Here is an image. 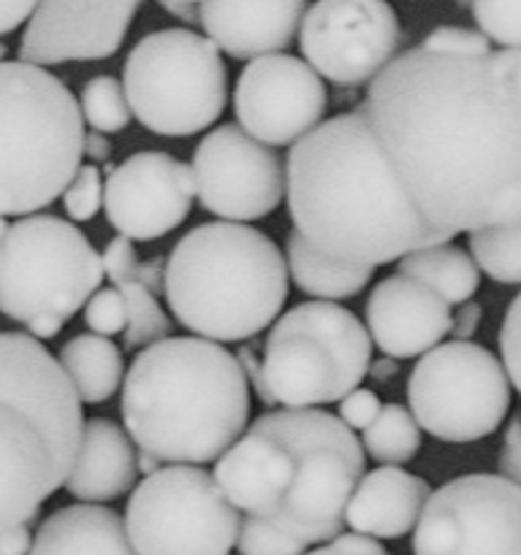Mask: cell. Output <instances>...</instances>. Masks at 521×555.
Segmentation results:
<instances>
[{"label":"cell","instance_id":"obj_1","mask_svg":"<svg viewBox=\"0 0 521 555\" xmlns=\"http://www.w3.org/2000/svg\"><path fill=\"white\" fill-rule=\"evenodd\" d=\"M402 188L440 231L521 217V95L497 57L412 47L358 103Z\"/></svg>","mask_w":521,"mask_h":555},{"label":"cell","instance_id":"obj_2","mask_svg":"<svg viewBox=\"0 0 521 555\" xmlns=\"http://www.w3.org/2000/svg\"><path fill=\"white\" fill-rule=\"evenodd\" d=\"M285 179L293 231L331 258L378 269L454 238L412 204L361 108L293 144Z\"/></svg>","mask_w":521,"mask_h":555},{"label":"cell","instance_id":"obj_3","mask_svg":"<svg viewBox=\"0 0 521 555\" xmlns=\"http://www.w3.org/2000/svg\"><path fill=\"white\" fill-rule=\"evenodd\" d=\"M212 475L239 513L271 520L309 547L329 545L345 529L367 453L329 412L275 410L237 439Z\"/></svg>","mask_w":521,"mask_h":555},{"label":"cell","instance_id":"obj_4","mask_svg":"<svg viewBox=\"0 0 521 555\" xmlns=\"http://www.w3.org/2000/svg\"><path fill=\"white\" fill-rule=\"evenodd\" d=\"M119 412L136 448L161 464H217L247 431V374L217 341L168 336L134 358Z\"/></svg>","mask_w":521,"mask_h":555},{"label":"cell","instance_id":"obj_5","mask_svg":"<svg viewBox=\"0 0 521 555\" xmlns=\"http://www.w3.org/2000/svg\"><path fill=\"white\" fill-rule=\"evenodd\" d=\"M85 434L81 401L30 334L0 331V531L33 524L65 488Z\"/></svg>","mask_w":521,"mask_h":555},{"label":"cell","instance_id":"obj_6","mask_svg":"<svg viewBox=\"0 0 521 555\" xmlns=\"http://www.w3.org/2000/svg\"><path fill=\"white\" fill-rule=\"evenodd\" d=\"M288 263L269 233L242 222H204L166 260L168 309L201 339L228 345L277 323L288 301Z\"/></svg>","mask_w":521,"mask_h":555},{"label":"cell","instance_id":"obj_7","mask_svg":"<svg viewBox=\"0 0 521 555\" xmlns=\"http://www.w3.org/2000/svg\"><path fill=\"white\" fill-rule=\"evenodd\" d=\"M68 85L22 60L0 63V217H30L65 193L85 157Z\"/></svg>","mask_w":521,"mask_h":555},{"label":"cell","instance_id":"obj_8","mask_svg":"<svg viewBox=\"0 0 521 555\" xmlns=\"http://www.w3.org/2000/svg\"><path fill=\"white\" fill-rule=\"evenodd\" d=\"M369 363L372 336L351 309L304 301L271 325L264 347V401L285 410L340 404L364 383Z\"/></svg>","mask_w":521,"mask_h":555},{"label":"cell","instance_id":"obj_9","mask_svg":"<svg viewBox=\"0 0 521 555\" xmlns=\"http://www.w3.org/2000/svg\"><path fill=\"white\" fill-rule=\"evenodd\" d=\"M130 112L150 133L185 139L212 128L228 101L220 49L188 27L150 33L123 68Z\"/></svg>","mask_w":521,"mask_h":555},{"label":"cell","instance_id":"obj_10","mask_svg":"<svg viewBox=\"0 0 521 555\" xmlns=\"http://www.w3.org/2000/svg\"><path fill=\"white\" fill-rule=\"evenodd\" d=\"M103 255L63 217L30 215L11 222L3 244L0 314L16 323H68L101 291Z\"/></svg>","mask_w":521,"mask_h":555},{"label":"cell","instance_id":"obj_11","mask_svg":"<svg viewBox=\"0 0 521 555\" xmlns=\"http://www.w3.org/2000/svg\"><path fill=\"white\" fill-rule=\"evenodd\" d=\"M510 385L503 361L472 341H448L412 366L407 404L429 437L470 444L492 437L510 412Z\"/></svg>","mask_w":521,"mask_h":555},{"label":"cell","instance_id":"obj_12","mask_svg":"<svg viewBox=\"0 0 521 555\" xmlns=\"http://www.w3.org/2000/svg\"><path fill=\"white\" fill-rule=\"evenodd\" d=\"M242 513L201 466H163L134 488L125 529L139 555H228Z\"/></svg>","mask_w":521,"mask_h":555},{"label":"cell","instance_id":"obj_13","mask_svg":"<svg viewBox=\"0 0 521 555\" xmlns=\"http://www.w3.org/2000/svg\"><path fill=\"white\" fill-rule=\"evenodd\" d=\"M412 555H521V486L505 475H465L429 496Z\"/></svg>","mask_w":521,"mask_h":555},{"label":"cell","instance_id":"obj_14","mask_svg":"<svg viewBox=\"0 0 521 555\" xmlns=\"http://www.w3.org/2000/svg\"><path fill=\"white\" fill-rule=\"evenodd\" d=\"M399 16L389 0H315L298 30V49L320 79L372 85L396 57Z\"/></svg>","mask_w":521,"mask_h":555},{"label":"cell","instance_id":"obj_15","mask_svg":"<svg viewBox=\"0 0 521 555\" xmlns=\"http://www.w3.org/2000/svg\"><path fill=\"white\" fill-rule=\"evenodd\" d=\"M195 198L223 222L264 220L280 209L288 193L285 168L271 146L244 133L239 125H220L193 152Z\"/></svg>","mask_w":521,"mask_h":555},{"label":"cell","instance_id":"obj_16","mask_svg":"<svg viewBox=\"0 0 521 555\" xmlns=\"http://www.w3.org/2000/svg\"><path fill=\"white\" fill-rule=\"evenodd\" d=\"M329 92L323 79L293 54L250 60L233 90L239 128L266 146H293L323 122Z\"/></svg>","mask_w":521,"mask_h":555},{"label":"cell","instance_id":"obj_17","mask_svg":"<svg viewBox=\"0 0 521 555\" xmlns=\"http://www.w3.org/2000/svg\"><path fill=\"white\" fill-rule=\"evenodd\" d=\"M103 173V211L109 225L128 242L168 236L193 209V168L168 152H136Z\"/></svg>","mask_w":521,"mask_h":555},{"label":"cell","instance_id":"obj_18","mask_svg":"<svg viewBox=\"0 0 521 555\" xmlns=\"http://www.w3.org/2000/svg\"><path fill=\"white\" fill-rule=\"evenodd\" d=\"M141 0H38L20 41L33 65L106 60L123 47Z\"/></svg>","mask_w":521,"mask_h":555},{"label":"cell","instance_id":"obj_19","mask_svg":"<svg viewBox=\"0 0 521 555\" xmlns=\"http://www.w3.org/2000/svg\"><path fill=\"white\" fill-rule=\"evenodd\" d=\"M372 345L394 361L423 358L450 334V307L421 282L391 274L372 287L364 307Z\"/></svg>","mask_w":521,"mask_h":555},{"label":"cell","instance_id":"obj_20","mask_svg":"<svg viewBox=\"0 0 521 555\" xmlns=\"http://www.w3.org/2000/svg\"><path fill=\"white\" fill-rule=\"evenodd\" d=\"M309 0H206L201 27L233 60L285 52L302 30Z\"/></svg>","mask_w":521,"mask_h":555},{"label":"cell","instance_id":"obj_21","mask_svg":"<svg viewBox=\"0 0 521 555\" xmlns=\"http://www.w3.org/2000/svg\"><path fill=\"white\" fill-rule=\"evenodd\" d=\"M429 496L432 488L423 477L399 466H380L358 482L347 504L345 526L372 540H399L416 531Z\"/></svg>","mask_w":521,"mask_h":555},{"label":"cell","instance_id":"obj_22","mask_svg":"<svg viewBox=\"0 0 521 555\" xmlns=\"http://www.w3.org/2000/svg\"><path fill=\"white\" fill-rule=\"evenodd\" d=\"M134 439L106 417H92L85 423L79 453L74 469L65 480V491L81 504L117 502L134 491L139 466H136Z\"/></svg>","mask_w":521,"mask_h":555},{"label":"cell","instance_id":"obj_23","mask_svg":"<svg viewBox=\"0 0 521 555\" xmlns=\"http://www.w3.org/2000/svg\"><path fill=\"white\" fill-rule=\"evenodd\" d=\"M30 555H139L125 518L103 504L54 509L33 537Z\"/></svg>","mask_w":521,"mask_h":555},{"label":"cell","instance_id":"obj_24","mask_svg":"<svg viewBox=\"0 0 521 555\" xmlns=\"http://www.w3.org/2000/svg\"><path fill=\"white\" fill-rule=\"evenodd\" d=\"M103 271L112 287H117L128 307V328L123 334L125 350H144L155 341L168 339L171 334V320L163 312L157 296L147 291L139 280V255L134 242L117 236L103 247Z\"/></svg>","mask_w":521,"mask_h":555},{"label":"cell","instance_id":"obj_25","mask_svg":"<svg viewBox=\"0 0 521 555\" xmlns=\"http://www.w3.org/2000/svg\"><path fill=\"white\" fill-rule=\"evenodd\" d=\"M285 263L293 285L304 296L320 298V301H342V298L358 296L374 274L369 266L347 263V260L320 253L293 228L285 238Z\"/></svg>","mask_w":521,"mask_h":555},{"label":"cell","instance_id":"obj_26","mask_svg":"<svg viewBox=\"0 0 521 555\" xmlns=\"http://www.w3.org/2000/svg\"><path fill=\"white\" fill-rule=\"evenodd\" d=\"M60 366L68 374L81 404H103L125 383L123 352L106 336L79 334L60 347Z\"/></svg>","mask_w":521,"mask_h":555},{"label":"cell","instance_id":"obj_27","mask_svg":"<svg viewBox=\"0 0 521 555\" xmlns=\"http://www.w3.org/2000/svg\"><path fill=\"white\" fill-rule=\"evenodd\" d=\"M396 274L421 282L423 287L437 293L448 307L472 301L481 287V269L475 258L450 242L407 255L396 263Z\"/></svg>","mask_w":521,"mask_h":555},{"label":"cell","instance_id":"obj_28","mask_svg":"<svg viewBox=\"0 0 521 555\" xmlns=\"http://www.w3.org/2000/svg\"><path fill=\"white\" fill-rule=\"evenodd\" d=\"M361 448L383 466L407 464L421 450V426L402 404H383L372 426L361 431Z\"/></svg>","mask_w":521,"mask_h":555},{"label":"cell","instance_id":"obj_29","mask_svg":"<svg viewBox=\"0 0 521 555\" xmlns=\"http://www.w3.org/2000/svg\"><path fill=\"white\" fill-rule=\"evenodd\" d=\"M470 255L478 269L499 285H521V217L470 233Z\"/></svg>","mask_w":521,"mask_h":555},{"label":"cell","instance_id":"obj_30","mask_svg":"<svg viewBox=\"0 0 521 555\" xmlns=\"http://www.w3.org/2000/svg\"><path fill=\"white\" fill-rule=\"evenodd\" d=\"M79 108L85 125H90V130L103 135L123 133L130 125V119H134L123 81L106 74L96 76V79H90L81 87Z\"/></svg>","mask_w":521,"mask_h":555},{"label":"cell","instance_id":"obj_31","mask_svg":"<svg viewBox=\"0 0 521 555\" xmlns=\"http://www.w3.org/2000/svg\"><path fill=\"white\" fill-rule=\"evenodd\" d=\"M478 30L499 49H521V0H470Z\"/></svg>","mask_w":521,"mask_h":555},{"label":"cell","instance_id":"obj_32","mask_svg":"<svg viewBox=\"0 0 521 555\" xmlns=\"http://www.w3.org/2000/svg\"><path fill=\"white\" fill-rule=\"evenodd\" d=\"M239 555H307L309 545L288 534L277 524L255 515H244L237 537Z\"/></svg>","mask_w":521,"mask_h":555},{"label":"cell","instance_id":"obj_33","mask_svg":"<svg viewBox=\"0 0 521 555\" xmlns=\"http://www.w3.org/2000/svg\"><path fill=\"white\" fill-rule=\"evenodd\" d=\"M63 206L65 215L76 222H87L98 215V209L103 206V179L101 168L87 163L76 171V177L71 179V184L63 193Z\"/></svg>","mask_w":521,"mask_h":555},{"label":"cell","instance_id":"obj_34","mask_svg":"<svg viewBox=\"0 0 521 555\" xmlns=\"http://www.w3.org/2000/svg\"><path fill=\"white\" fill-rule=\"evenodd\" d=\"M85 323L90 328V334L106 336V339L125 334V328H128V307H125L117 287H101L87 301Z\"/></svg>","mask_w":521,"mask_h":555},{"label":"cell","instance_id":"obj_35","mask_svg":"<svg viewBox=\"0 0 521 555\" xmlns=\"http://www.w3.org/2000/svg\"><path fill=\"white\" fill-rule=\"evenodd\" d=\"M421 47L443 54H461V57H486V54L494 52L492 41H488L481 30H470V27L456 25L434 27V30L423 38Z\"/></svg>","mask_w":521,"mask_h":555},{"label":"cell","instance_id":"obj_36","mask_svg":"<svg viewBox=\"0 0 521 555\" xmlns=\"http://www.w3.org/2000/svg\"><path fill=\"white\" fill-rule=\"evenodd\" d=\"M499 352H503V366L508 372L510 385L521 396V293L510 301L499 325Z\"/></svg>","mask_w":521,"mask_h":555},{"label":"cell","instance_id":"obj_37","mask_svg":"<svg viewBox=\"0 0 521 555\" xmlns=\"http://www.w3.org/2000/svg\"><path fill=\"white\" fill-rule=\"evenodd\" d=\"M383 404H380L378 393L367 388H356L351 396L340 401V421L345 423L351 431H367L372 426L374 417L380 415Z\"/></svg>","mask_w":521,"mask_h":555},{"label":"cell","instance_id":"obj_38","mask_svg":"<svg viewBox=\"0 0 521 555\" xmlns=\"http://www.w3.org/2000/svg\"><path fill=\"white\" fill-rule=\"evenodd\" d=\"M307 555H391V553L385 551L378 540H372V537H364V534H356V531H351V534H340L334 542H329V545L315 547V551H309Z\"/></svg>","mask_w":521,"mask_h":555},{"label":"cell","instance_id":"obj_39","mask_svg":"<svg viewBox=\"0 0 521 555\" xmlns=\"http://www.w3.org/2000/svg\"><path fill=\"white\" fill-rule=\"evenodd\" d=\"M499 472L516 486H521V417L513 421L505 431L503 453H499Z\"/></svg>","mask_w":521,"mask_h":555},{"label":"cell","instance_id":"obj_40","mask_svg":"<svg viewBox=\"0 0 521 555\" xmlns=\"http://www.w3.org/2000/svg\"><path fill=\"white\" fill-rule=\"evenodd\" d=\"M483 320V307L478 301H467L456 309L454 320H450V336L454 341H470L478 334Z\"/></svg>","mask_w":521,"mask_h":555},{"label":"cell","instance_id":"obj_41","mask_svg":"<svg viewBox=\"0 0 521 555\" xmlns=\"http://www.w3.org/2000/svg\"><path fill=\"white\" fill-rule=\"evenodd\" d=\"M36 9L38 0H0V36H9L16 27L30 22Z\"/></svg>","mask_w":521,"mask_h":555},{"label":"cell","instance_id":"obj_42","mask_svg":"<svg viewBox=\"0 0 521 555\" xmlns=\"http://www.w3.org/2000/svg\"><path fill=\"white\" fill-rule=\"evenodd\" d=\"M33 537L36 534H30V524L0 531V555H30Z\"/></svg>","mask_w":521,"mask_h":555},{"label":"cell","instance_id":"obj_43","mask_svg":"<svg viewBox=\"0 0 521 555\" xmlns=\"http://www.w3.org/2000/svg\"><path fill=\"white\" fill-rule=\"evenodd\" d=\"M494 57H497V63L503 65V70L508 74V79L513 81V87L521 95V49H497Z\"/></svg>","mask_w":521,"mask_h":555},{"label":"cell","instance_id":"obj_44","mask_svg":"<svg viewBox=\"0 0 521 555\" xmlns=\"http://www.w3.org/2000/svg\"><path fill=\"white\" fill-rule=\"evenodd\" d=\"M85 157H90L92 166H96V163H106L109 157H112V144H109L106 135L90 130V133L85 135Z\"/></svg>","mask_w":521,"mask_h":555},{"label":"cell","instance_id":"obj_45","mask_svg":"<svg viewBox=\"0 0 521 555\" xmlns=\"http://www.w3.org/2000/svg\"><path fill=\"white\" fill-rule=\"evenodd\" d=\"M155 3L161 5L166 14L177 16L179 22H185V25H201V9L185 5V3H179V0H155Z\"/></svg>","mask_w":521,"mask_h":555},{"label":"cell","instance_id":"obj_46","mask_svg":"<svg viewBox=\"0 0 521 555\" xmlns=\"http://www.w3.org/2000/svg\"><path fill=\"white\" fill-rule=\"evenodd\" d=\"M63 325H65L63 320L58 318H36L33 323H27V334L38 341H47V339H54V336L63 331Z\"/></svg>","mask_w":521,"mask_h":555},{"label":"cell","instance_id":"obj_47","mask_svg":"<svg viewBox=\"0 0 521 555\" xmlns=\"http://www.w3.org/2000/svg\"><path fill=\"white\" fill-rule=\"evenodd\" d=\"M136 466H139V475H144V477L155 475L157 469H163V466H161V461H157L155 455H150V453H141V450H139V455H136Z\"/></svg>","mask_w":521,"mask_h":555},{"label":"cell","instance_id":"obj_48","mask_svg":"<svg viewBox=\"0 0 521 555\" xmlns=\"http://www.w3.org/2000/svg\"><path fill=\"white\" fill-rule=\"evenodd\" d=\"M3 244H5V236H0V280H3Z\"/></svg>","mask_w":521,"mask_h":555},{"label":"cell","instance_id":"obj_49","mask_svg":"<svg viewBox=\"0 0 521 555\" xmlns=\"http://www.w3.org/2000/svg\"><path fill=\"white\" fill-rule=\"evenodd\" d=\"M179 3H185V5H193V9H201V5H204L206 0H179Z\"/></svg>","mask_w":521,"mask_h":555},{"label":"cell","instance_id":"obj_50","mask_svg":"<svg viewBox=\"0 0 521 555\" xmlns=\"http://www.w3.org/2000/svg\"><path fill=\"white\" fill-rule=\"evenodd\" d=\"M5 54H9V49H5V43H0V63L5 60Z\"/></svg>","mask_w":521,"mask_h":555},{"label":"cell","instance_id":"obj_51","mask_svg":"<svg viewBox=\"0 0 521 555\" xmlns=\"http://www.w3.org/2000/svg\"><path fill=\"white\" fill-rule=\"evenodd\" d=\"M456 3H459V5H467V9H470V0H456Z\"/></svg>","mask_w":521,"mask_h":555}]
</instances>
